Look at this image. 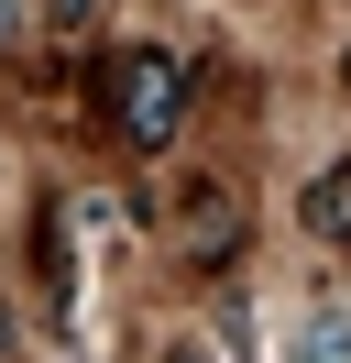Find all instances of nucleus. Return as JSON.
<instances>
[{
  "label": "nucleus",
  "instance_id": "1",
  "mask_svg": "<svg viewBox=\"0 0 351 363\" xmlns=\"http://www.w3.org/2000/svg\"><path fill=\"white\" fill-rule=\"evenodd\" d=\"M110 89H121V133L132 143H165L176 111H187V77H176V55H154V45H132L121 67H110Z\"/></svg>",
  "mask_w": 351,
  "mask_h": 363
},
{
  "label": "nucleus",
  "instance_id": "2",
  "mask_svg": "<svg viewBox=\"0 0 351 363\" xmlns=\"http://www.w3.org/2000/svg\"><path fill=\"white\" fill-rule=\"evenodd\" d=\"M297 231L318 253H351V165H318L307 177V199H297Z\"/></svg>",
  "mask_w": 351,
  "mask_h": 363
},
{
  "label": "nucleus",
  "instance_id": "3",
  "mask_svg": "<svg viewBox=\"0 0 351 363\" xmlns=\"http://www.w3.org/2000/svg\"><path fill=\"white\" fill-rule=\"evenodd\" d=\"M297 363H351V308L329 297V308H307V330H297Z\"/></svg>",
  "mask_w": 351,
  "mask_h": 363
},
{
  "label": "nucleus",
  "instance_id": "4",
  "mask_svg": "<svg viewBox=\"0 0 351 363\" xmlns=\"http://www.w3.org/2000/svg\"><path fill=\"white\" fill-rule=\"evenodd\" d=\"M176 242H187L197 264H209V253H231V209H219V199H197V209H187V231H176Z\"/></svg>",
  "mask_w": 351,
  "mask_h": 363
},
{
  "label": "nucleus",
  "instance_id": "5",
  "mask_svg": "<svg viewBox=\"0 0 351 363\" xmlns=\"http://www.w3.org/2000/svg\"><path fill=\"white\" fill-rule=\"evenodd\" d=\"M154 363H219V352H209V341H165Z\"/></svg>",
  "mask_w": 351,
  "mask_h": 363
}]
</instances>
